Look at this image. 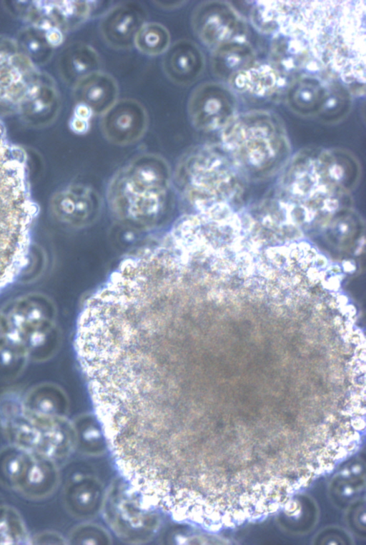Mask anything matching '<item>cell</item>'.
Wrapping results in <instances>:
<instances>
[{"mask_svg":"<svg viewBox=\"0 0 366 545\" xmlns=\"http://www.w3.org/2000/svg\"><path fill=\"white\" fill-rule=\"evenodd\" d=\"M351 99L349 91L337 81H330L326 101L317 116L325 121H336L349 111Z\"/></svg>","mask_w":366,"mask_h":545,"instance_id":"cell-23","label":"cell"},{"mask_svg":"<svg viewBox=\"0 0 366 545\" xmlns=\"http://www.w3.org/2000/svg\"><path fill=\"white\" fill-rule=\"evenodd\" d=\"M58 479L54 461L29 451L15 490L29 499H40L49 496L54 491Z\"/></svg>","mask_w":366,"mask_h":545,"instance_id":"cell-12","label":"cell"},{"mask_svg":"<svg viewBox=\"0 0 366 545\" xmlns=\"http://www.w3.org/2000/svg\"><path fill=\"white\" fill-rule=\"evenodd\" d=\"M100 201L94 190L82 184L71 185L56 194L52 210L59 220L74 226H83L95 220Z\"/></svg>","mask_w":366,"mask_h":545,"instance_id":"cell-9","label":"cell"},{"mask_svg":"<svg viewBox=\"0 0 366 545\" xmlns=\"http://www.w3.org/2000/svg\"><path fill=\"white\" fill-rule=\"evenodd\" d=\"M33 30L23 31L21 39L22 46L26 51L28 56L31 58L39 61V58H46L48 56V51L51 50V46L47 43L48 40H44L41 34H39V29L34 26Z\"/></svg>","mask_w":366,"mask_h":545,"instance_id":"cell-24","label":"cell"},{"mask_svg":"<svg viewBox=\"0 0 366 545\" xmlns=\"http://www.w3.org/2000/svg\"><path fill=\"white\" fill-rule=\"evenodd\" d=\"M235 109L236 102L232 92L214 82L197 86L187 104L192 124L204 131L224 128L234 117Z\"/></svg>","mask_w":366,"mask_h":545,"instance_id":"cell-7","label":"cell"},{"mask_svg":"<svg viewBox=\"0 0 366 545\" xmlns=\"http://www.w3.org/2000/svg\"><path fill=\"white\" fill-rule=\"evenodd\" d=\"M23 406L31 415L57 418L62 417L66 404L63 394L58 389L44 385L33 389L28 394Z\"/></svg>","mask_w":366,"mask_h":545,"instance_id":"cell-19","label":"cell"},{"mask_svg":"<svg viewBox=\"0 0 366 545\" xmlns=\"http://www.w3.org/2000/svg\"><path fill=\"white\" fill-rule=\"evenodd\" d=\"M20 347L0 343V371L10 372L11 367L21 359Z\"/></svg>","mask_w":366,"mask_h":545,"instance_id":"cell-25","label":"cell"},{"mask_svg":"<svg viewBox=\"0 0 366 545\" xmlns=\"http://www.w3.org/2000/svg\"><path fill=\"white\" fill-rule=\"evenodd\" d=\"M30 539L17 511L0 502V544H27Z\"/></svg>","mask_w":366,"mask_h":545,"instance_id":"cell-21","label":"cell"},{"mask_svg":"<svg viewBox=\"0 0 366 545\" xmlns=\"http://www.w3.org/2000/svg\"><path fill=\"white\" fill-rule=\"evenodd\" d=\"M71 128L78 133H84L89 128L88 121L74 116L71 121Z\"/></svg>","mask_w":366,"mask_h":545,"instance_id":"cell-27","label":"cell"},{"mask_svg":"<svg viewBox=\"0 0 366 545\" xmlns=\"http://www.w3.org/2000/svg\"><path fill=\"white\" fill-rule=\"evenodd\" d=\"M100 58L97 51L84 43H74L62 52L59 69L64 79L74 86L87 75L99 71Z\"/></svg>","mask_w":366,"mask_h":545,"instance_id":"cell-16","label":"cell"},{"mask_svg":"<svg viewBox=\"0 0 366 545\" xmlns=\"http://www.w3.org/2000/svg\"><path fill=\"white\" fill-rule=\"evenodd\" d=\"M162 67L173 83L188 86L197 81L204 66V58L198 46L191 40L180 39L164 53Z\"/></svg>","mask_w":366,"mask_h":545,"instance_id":"cell-11","label":"cell"},{"mask_svg":"<svg viewBox=\"0 0 366 545\" xmlns=\"http://www.w3.org/2000/svg\"><path fill=\"white\" fill-rule=\"evenodd\" d=\"M146 16L144 9L137 4L117 5L103 16L101 34L111 47L129 49L134 45L136 34L145 23Z\"/></svg>","mask_w":366,"mask_h":545,"instance_id":"cell-10","label":"cell"},{"mask_svg":"<svg viewBox=\"0 0 366 545\" xmlns=\"http://www.w3.org/2000/svg\"><path fill=\"white\" fill-rule=\"evenodd\" d=\"M7 330V324L6 321L0 316V341L5 335Z\"/></svg>","mask_w":366,"mask_h":545,"instance_id":"cell-31","label":"cell"},{"mask_svg":"<svg viewBox=\"0 0 366 545\" xmlns=\"http://www.w3.org/2000/svg\"><path fill=\"white\" fill-rule=\"evenodd\" d=\"M340 312L347 319L354 317L356 314V309L353 305L347 304L340 308Z\"/></svg>","mask_w":366,"mask_h":545,"instance_id":"cell-29","label":"cell"},{"mask_svg":"<svg viewBox=\"0 0 366 545\" xmlns=\"http://www.w3.org/2000/svg\"><path fill=\"white\" fill-rule=\"evenodd\" d=\"M191 23L197 36L214 49L241 41L245 32L244 24L239 16L229 5L219 1L199 4L192 13Z\"/></svg>","mask_w":366,"mask_h":545,"instance_id":"cell-6","label":"cell"},{"mask_svg":"<svg viewBox=\"0 0 366 545\" xmlns=\"http://www.w3.org/2000/svg\"><path fill=\"white\" fill-rule=\"evenodd\" d=\"M343 269L346 272H352L355 270V265L350 261H345L342 264Z\"/></svg>","mask_w":366,"mask_h":545,"instance_id":"cell-32","label":"cell"},{"mask_svg":"<svg viewBox=\"0 0 366 545\" xmlns=\"http://www.w3.org/2000/svg\"><path fill=\"white\" fill-rule=\"evenodd\" d=\"M92 114V113L88 107L81 104H78L75 109L74 116L89 121Z\"/></svg>","mask_w":366,"mask_h":545,"instance_id":"cell-28","label":"cell"},{"mask_svg":"<svg viewBox=\"0 0 366 545\" xmlns=\"http://www.w3.org/2000/svg\"><path fill=\"white\" fill-rule=\"evenodd\" d=\"M330 82L312 76L295 80L288 89L287 100L290 107L303 116L317 114L328 95Z\"/></svg>","mask_w":366,"mask_h":545,"instance_id":"cell-14","label":"cell"},{"mask_svg":"<svg viewBox=\"0 0 366 545\" xmlns=\"http://www.w3.org/2000/svg\"><path fill=\"white\" fill-rule=\"evenodd\" d=\"M62 543L63 539L60 536L50 531H44L40 533L30 539V544H51Z\"/></svg>","mask_w":366,"mask_h":545,"instance_id":"cell-26","label":"cell"},{"mask_svg":"<svg viewBox=\"0 0 366 545\" xmlns=\"http://www.w3.org/2000/svg\"><path fill=\"white\" fill-rule=\"evenodd\" d=\"M223 129L224 148L251 171H270L286 157L288 146L282 125L270 113H244Z\"/></svg>","mask_w":366,"mask_h":545,"instance_id":"cell-3","label":"cell"},{"mask_svg":"<svg viewBox=\"0 0 366 545\" xmlns=\"http://www.w3.org/2000/svg\"><path fill=\"white\" fill-rule=\"evenodd\" d=\"M278 73L269 66H253L237 74L229 83L240 91L258 96L272 93L280 84Z\"/></svg>","mask_w":366,"mask_h":545,"instance_id":"cell-18","label":"cell"},{"mask_svg":"<svg viewBox=\"0 0 366 545\" xmlns=\"http://www.w3.org/2000/svg\"><path fill=\"white\" fill-rule=\"evenodd\" d=\"M118 94L116 79L101 71L87 75L74 86L77 104L86 106L96 115L102 116L117 101Z\"/></svg>","mask_w":366,"mask_h":545,"instance_id":"cell-13","label":"cell"},{"mask_svg":"<svg viewBox=\"0 0 366 545\" xmlns=\"http://www.w3.org/2000/svg\"><path fill=\"white\" fill-rule=\"evenodd\" d=\"M148 114L144 106L134 99L117 100L103 115L101 129L105 138L118 145L138 141L148 126Z\"/></svg>","mask_w":366,"mask_h":545,"instance_id":"cell-8","label":"cell"},{"mask_svg":"<svg viewBox=\"0 0 366 545\" xmlns=\"http://www.w3.org/2000/svg\"><path fill=\"white\" fill-rule=\"evenodd\" d=\"M343 320L340 316H336L333 319L334 325L338 329L343 325Z\"/></svg>","mask_w":366,"mask_h":545,"instance_id":"cell-33","label":"cell"},{"mask_svg":"<svg viewBox=\"0 0 366 545\" xmlns=\"http://www.w3.org/2000/svg\"><path fill=\"white\" fill-rule=\"evenodd\" d=\"M251 46L241 41L229 42L214 49L212 67L219 78L230 81L237 74L254 66Z\"/></svg>","mask_w":366,"mask_h":545,"instance_id":"cell-15","label":"cell"},{"mask_svg":"<svg viewBox=\"0 0 366 545\" xmlns=\"http://www.w3.org/2000/svg\"><path fill=\"white\" fill-rule=\"evenodd\" d=\"M57 96L52 80L43 76L14 43L0 39V104L16 109L28 121L46 114Z\"/></svg>","mask_w":366,"mask_h":545,"instance_id":"cell-4","label":"cell"},{"mask_svg":"<svg viewBox=\"0 0 366 545\" xmlns=\"http://www.w3.org/2000/svg\"><path fill=\"white\" fill-rule=\"evenodd\" d=\"M2 429V427H1V422H0V429Z\"/></svg>","mask_w":366,"mask_h":545,"instance_id":"cell-34","label":"cell"},{"mask_svg":"<svg viewBox=\"0 0 366 545\" xmlns=\"http://www.w3.org/2000/svg\"><path fill=\"white\" fill-rule=\"evenodd\" d=\"M365 1H257L258 27L289 37L307 58L345 84L364 91Z\"/></svg>","mask_w":366,"mask_h":545,"instance_id":"cell-1","label":"cell"},{"mask_svg":"<svg viewBox=\"0 0 366 545\" xmlns=\"http://www.w3.org/2000/svg\"><path fill=\"white\" fill-rule=\"evenodd\" d=\"M29 451L11 445L0 451V484L15 490Z\"/></svg>","mask_w":366,"mask_h":545,"instance_id":"cell-22","label":"cell"},{"mask_svg":"<svg viewBox=\"0 0 366 545\" xmlns=\"http://www.w3.org/2000/svg\"><path fill=\"white\" fill-rule=\"evenodd\" d=\"M335 299L339 308L347 305L348 303V298L345 295L338 294Z\"/></svg>","mask_w":366,"mask_h":545,"instance_id":"cell-30","label":"cell"},{"mask_svg":"<svg viewBox=\"0 0 366 545\" xmlns=\"http://www.w3.org/2000/svg\"><path fill=\"white\" fill-rule=\"evenodd\" d=\"M232 162L223 149L198 147L187 153L177 169L180 185L199 211L225 203L236 186Z\"/></svg>","mask_w":366,"mask_h":545,"instance_id":"cell-5","label":"cell"},{"mask_svg":"<svg viewBox=\"0 0 366 545\" xmlns=\"http://www.w3.org/2000/svg\"><path fill=\"white\" fill-rule=\"evenodd\" d=\"M29 414L36 421L40 432L35 453L54 462L65 456L71 439L69 427L62 417L45 418Z\"/></svg>","mask_w":366,"mask_h":545,"instance_id":"cell-17","label":"cell"},{"mask_svg":"<svg viewBox=\"0 0 366 545\" xmlns=\"http://www.w3.org/2000/svg\"><path fill=\"white\" fill-rule=\"evenodd\" d=\"M169 44L170 34L164 25L145 22L136 34L134 44L142 54L154 56L164 54Z\"/></svg>","mask_w":366,"mask_h":545,"instance_id":"cell-20","label":"cell"},{"mask_svg":"<svg viewBox=\"0 0 366 545\" xmlns=\"http://www.w3.org/2000/svg\"><path fill=\"white\" fill-rule=\"evenodd\" d=\"M170 169L162 156L154 154L137 156L113 178L108 190L111 209L129 226L149 227L166 209Z\"/></svg>","mask_w":366,"mask_h":545,"instance_id":"cell-2","label":"cell"}]
</instances>
